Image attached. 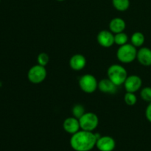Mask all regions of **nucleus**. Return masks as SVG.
Listing matches in <instances>:
<instances>
[{
    "label": "nucleus",
    "mask_w": 151,
    "mask_h": 151,
    "mask_svg": "<svg viewBox=\"0 0 151 151\" xmlns=\"http://www.w3.org/2000/svg\"><path fill=\"white\" fill-rule=\"evenodd\" d=\"M49 61H50V57H49V55L46 52H41L37 57L38 64L41 66H46L49 63Z\"/></svg>",
    "instance_id": "412c9836"
},
{
    "label": "nucleus",
    "mask_w": 151,
    "mask_h": 151,
    "mask_svg": "<svg viewBox=\"0 0 151 151\" xmlns=\"http://www.w3.org/2000/svg\"><path fill=\"white\" fill-rule=\"evenodd\" d=\"M80 88L86 94H92L98 88V81L94 75L86 74L79 79Z\"/></svg>",
    "instance_id": "39448f33"
},
{
    "label": "nucleus",
    "mask_w": 151,
    "mask_h": 151,
    "mask_svg": "<svg viewBox=\"0 0 151 151\" xmlns=\"http://www.w3.org/2000/svg\"><path fill=\"white\" fill-rule=\"evenodd\" d=\"M145 41V37L144 34L141 32H135L132 34L131 37V44L135 47H142Z\"/></svg>",
    "instance_id": "2eb2a0df"
},
{
    "label": "nucleus",
    "mask_w": 151,
    "mask_h": 151,
    "mask_svg": "<svg viewBox=\"0 0 151 151\" xmlns=\"http://www.w3.org/2000/svg\"><path fill=\"white\" fill-rule=\"evenodd\" d=\"M97 140L96 134L81 129L72 134L69 143L75 151H91L96 147Z\"/></svg>",
    "instance_id": "f257e3e1"
},
{
    "label": "nucleus",
    "mask_w": 151,
    "mask_h": 151,
    "mask_svg": "<svg viewBox=\"0 0 151 151\" xmlns=\"http://www.w3.org/2000/svg\"><path fill=\"white\" fill-rule=\"evenodd\" d=\"M128 39H129L128 35L124 32L114 34V44H117L118 46H122L128 44Z\"/></svg>",
    "instance_id": "f3484780"
},
{
    "label": "nucleus",
    "mask_w": 151,
    "mask_h": 151,
    "mask_svg": "<svg viewBox=\"0 0 151 151\" xmlns=\"http://www.w3.org/2000/svg\"><path fill=\"white\" fill-rule=\"evenodd\" d=\"M112 4L116 10L126 11L130 7V0H112Z\"/></svg>",
    "instance_id": "dca6fc26"
},
{
    "label": "nucleus",
    "mask_w": 151,
    "mask_h": 151,
    "mask_svg": "<svg viewBox=\"0 0 151 151\" xmlns=\"http://www.w3.org/2000/svg\"><path fill=\"white\" fill-rule=\"evenodd\" d=\"M140 97L144 101L149 103H151V87L146 86L142 88L140 91Z\"/></svg>",
    "instance_id": "aec40b11"
},
{
    "label": "nucleus",
    "mask_w": 151,
    "mask_h": 151,
    "mask_svg": "<svg viewBox=\"0 0 151 151\" xmlns=\"http://www.w3.org/2000/svg\"><path fill=\"white\" fill-rule=\"evenodd\" d=\"M124 101L127 106H134L137 103V97L135 93L126 92L124 96Z\"/></svg>",
    "instance_id": "6ab92c4d"
},
{
    "label": "nucleus",
    "mask_w": 151,
    "mask_h": 151,
    "mask_svg": "<svg viewBox=\"0 0 151 151\" xmlns=\"http://www.w3.org/2000/svg\"><path fill=\"white\" fill-rule=\"evenodd\" d=\"M137 50L131 44L119 46L116 51V58L122 63H131L137 59Z\"/></svg>",
    "instance_id": "7ed1b4c3"
},
{
    "label": "nucleus",
    "mask_w": 151,
    "mask_h": 151,
    "mask_svg": "<svg viewBox=\"0 0 151 151\" xmlns=\"http://www.w3.org/2000/svg\"><path fill=\"white\" fill-rule=\"evenodd\" d=\"M117 87L109 78H104L98 82V89L104 94H115L117 91Z\"/></svg>",
    "instance_id": "ddd939ff"
},
{
    "label": "nucleus",
    "mask_w": 151,
    "mask_h": 151,
    "mask_svg": "<svg viewBox=\"0 0 151 151\" xmlns=\"http://www.w3.org/2000/svg\"><path fill=\"white\" fill-rule=\"evenodd\" d=\"M137 59L139 63L144 66H151V49L148 47H141L137 50Z\"/></svg>",
    "instance_id": "9b49d317"
},
{
    "label": "nucleus",
    "mask_w": 151,
    "mask_h": 151,
    "mask_svg": "<svg viewBox=\"0 0 151 151\" xmlns=\"http://www.w3.org/2000/svg\"><path fill=\"white\" fill-rule=\"evenodd\" d=\"M145 117L147 121L151 123V103H149L145 109Z\"/></svg>",
    "instance_id": "4be33fe9"
},
{
    "label": "nucleus",
    "mask_w": 151,
    "mask_h": 151,
    "mask_svg": "<svg viewBox=\"0 0 151 151\" xmlns=\"http://www.w3.org/2000/svg\"><path fill=\"white\" fill-rule=\"evenodd\" d=\"M81 129L87 131H93L99 125V118L93 112H86L79 119Z\"/></svg>",
    "instance_id": "20e7f679"
},
{
    "label": "nucleus",
    "mask_w": 151,
    "mask_h": 151,
    "mask_svg": "<svg viewBox=\"0 0 151 151\" xmlns=\"http://www.w3.org/2000/svg\"><path fill=\"white\" fill-rule=\"evenodd\" d=\"M109 30L114 34L119 33V32H124L126 27V23L125 20L121 18H114L111 20L109 24Z\"/></svg>",
    "instance_id": "4468645a"
},
{
    "label": "nucleus",
    "mask_w": 151,
    "mask_h": 151,
    "mask_svg": "<svg viewBox=\"0 0 151 151\" xmlns=\"http://www.w3.org/2000/svg\"><path fill=\"white\" fill-rule=\"evenodd\" d=\"M47 72L45 66L39 64L34 65L28 71L27 78L30 83L33 84L41 83L47 78Z\"/></svg>",
    "instance_id": "423d86ee"
},
{
    "label": "nucleus",
    "mask_w": 151,
    "mask_h": 151,
    "mask_svg": "<svg viewBox=\"0 0 151 151\" xmlns=\"http://www.w3.org/2000/svg\"><path fill=\"white\" fill-rule=\"evenodd\" d=\"M108 78L117 86L123 85L128 78V72L123 66L120 64H112L108 69Z\"/></svg>",
    "instance_id": "f03ea898"
},
{
    "label": "nucleus",
    "mask_w": 151,
    "mask_h": 151,
    "mask_svg": "<svg viewBox=\"0 0 151 151\" xmlns=\"http://www.w3.org/2000/svg\"><path fill=\"white\" fill-rule=\"evenodd\" d=\"M69 66L74 71H81L86 66V58L81 54H75L69 60Z\"/></svg>",
    "instance_id": "f8f14e48"
},
{
    "label": "nucleus",
    "mask_w": 151,
    "mask_h": 151,
    "mask_svg": "<svg viewBox=\"0 0 151 151\" xmlns=\"http://www.w3.org/2000/svg\"><path fill=\"white\" fill-rule=\"evenodd\" d=\"M0 1H1V0H0Z\"/></svg>",
    "instance_id": "b1692460"
},
{
    "label": "nucleus",
    "mask_w": 151,
    "mask_h": 151,
    "mask_svg": "<svg viewBox=\"0 0 151 151\" xmlns=\"http://www.w3.org/2000/svg\"><path fill=\"white\" fill-rule=\"evenodd\" d=\"M72 116L79 119L86 113L85 108L81 104H75L72 109Z\"/></svg>",
    "instance_id": "a211bd4d"
},
{
    "label": "nucleus",
    "mask_w": 151,
    "mask_h": 151,
    "mask_svg": "<svg viewBox=\"0 0 151 151\" xmlns=\"http://www.w3.org/2000/svg\"><path fill=\"white\" fill-rule=\"evenodd\" d=\"M96 147L100 151H114L116 147V142L110 136H101L97 139Z\"/></svg>",
    "instance_id": "6e6552de"
},
{
    "label": "nucleus",
    "mask_w": 151,
    "mask_h": 151,
    "mask_svg": "<svg viewBox=\"0 0 151 151\" xmlns=\"http://www.w3.org/2000/svg\"><path fill=\"white\" fill-rule=\"evenodd\" d=\"M97 41L101 47L109 48L114 44V35L110 30L103 29L97 34Z\"/></svg>",
    "instance_id": "1a4fd4ad"
},
{
    "label": "nucleus",
    "mask_w": 151,
    "mask_h": 151,
    "mask_svg": "<svg viewBox=\"0 0 151 151\" xmlns=\"http://www.w3.org/2000/svg\"><path fill=\"white\" fill-rule=\"evenodd\" d=\"M58 1H65V0H57Z\"/></svg>",
    "instance_id": "5701e85b"
},
{
    "label": "nucleus",
    "mask_w": 151,
    "mask_h": 151,
    "mask_svg": "<svg viewBox=\"0 0 151 151\" xmlns=\"http://www.w3.org/2000/svg\"><path fill=\"white\" fill-rule=\"evenodd\" d=\"M123 85L127 92L135 93L141 89L142 86V80L139 75H128Z\"/></svg>",
    "instance_id": "0eeeda50"
},
{
    "label": "nucleus",
    "mask_w": 151,
    "mask_h": 151,
    "mask_svg": "<svg viewBox=\"0 0 151 151\" xmlns=\"http://www.w3.org/2000/svg\"><path fill=\"white\" fill-rule=\"evenodd\" d=\"M63 128L67 134L71 135L75 134L81 130L79 119L73 116L66 118L63 122Z\"/></svg>",
    "instance_id": "9d476101"
}]
</instances>
